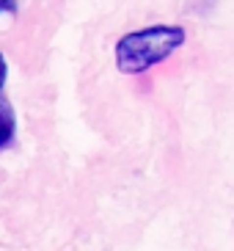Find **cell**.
<instances>
[{
	"label": "cell",
	"mask_w": 234,
	"mask_h": 251,
	"mask_svg": "<svg viewBox=\"0 0 234 251\" xmlns=\"http://www.w3.org/2000/svg\"><path fill=\"white\" fill-rule=\"evenodd\" d=\"M185 45V28L179 25H152L143 30H132L118 39L116 67L124 75L146 72L149 67L165 61L174 50Z\"/></svg>",
	"instance_id": "6da1fadb"
},
{
	"label": "cell",
	"mask_w": 234,
	"mask_h": 251,
	"mask_svg": "<svg viewBox=\"0 0 234 251\" xmlns=\"http://www.w3.org/2000/svg\"><path fill=\"white\" fill-rule=\"evenodd\" d=\"M14 130H17V119L14 111H11V102L0 94V149L14 138Z\"/></svg>",
	"instance_id": "7a4b0ae2"
},
{
	"label": "cell",
	"mask_w": 234,
	"mask_h": 251,
	"mask_svg": "<svg viewBox=\"0 0 234 251\" xmlns=\"http://www.w3.org/2000/svg\"><path fill=\"white\" fill-rule=\"evenodd\" d=\"M6 75H8V67H6L3 52H0V94H3V86H6Z\"/></svg>",
	"instance_id": "3957f363"
}]
</instances>
